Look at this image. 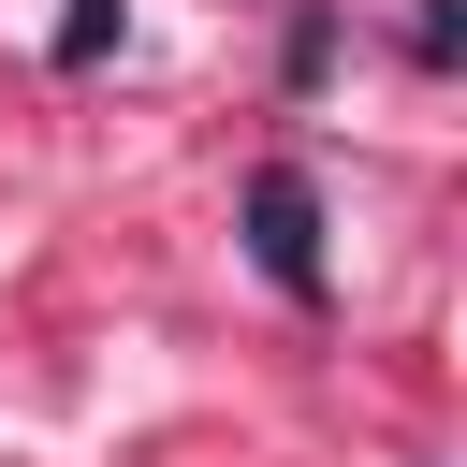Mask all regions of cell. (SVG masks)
<instances>
[{
  "label": "cell",
  "instance_id": "6da1fadb",
  "mask_svg": "<svg viewBox=\"0 0 467 467\" xmlns=\"http://www.w3.org/2000/svg\"><path fill=\"white\" fill-rule=\"evenodd\" d=\"M248 263H263L292 306H321V204H306V175H292V161H263V175H248Z\"/></svg>",
  "mask_w": 467,
  "mask_h": 467
},
{
  "label": "cell",
  "instance_id": "7a4b0ae2",
  "mask_svg": "<svg viewBox=\"0 0 467 467\" xmlns=\"http://www.w3.org/2000/svg\"><path fill=\"white\" fill-rule=\"evenodd\" d=\"M117 15H131V0H73V15H58V73H88V58L117 44Z\"/></svg>",
  "mask_w": 467,
  "mask_h": 467
}]
</instances>
